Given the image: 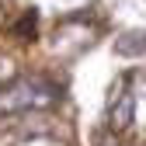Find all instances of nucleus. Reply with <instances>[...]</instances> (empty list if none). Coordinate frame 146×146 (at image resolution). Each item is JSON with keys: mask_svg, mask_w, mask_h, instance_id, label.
I'll list each match as a JSON object with an SVG mask.
<instances>
[{"mask_svg": "<svg viewBox=\"0 0 146 146\" xmlns=\"http://www.w3.org/2000/svg\"><path fill=\"white\" fill-rule=\"evenodd\" d=\"M17 35H25V38H28V35H35V11H28V14L21 17V25H17Z\"/></svg>", "mask_w": 146, "mask_h": 146, "instance_id": "f03ea898", "label": "nucleus"}, {"mask_svg": "<svg viewBox=\"0 0 146 146\" xmlns=\"http://www.w3.org/2000/svg\"><path fill=\"white\" fill-rule=\"evenodd\" d=\"M108 118L115 129H125L132 122V94H125V80L118 84V90H111V104H108Z\"/></svg>", "mask_w": 146, "mask_h": 146, "instance_id": "f257e3e1", "label": "nucleus"}]
</instances>
